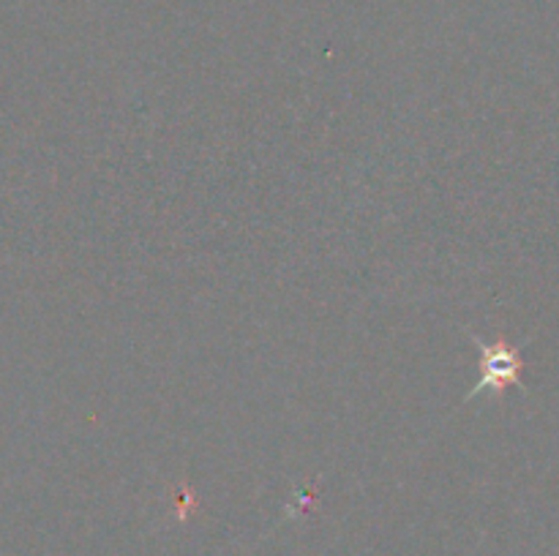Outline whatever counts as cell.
<instances>
[{
    "label": "cell",
    "instance_id": "1",
    "mask_svg": "<svg viewBox=\"0 0 559 556\" xmlns=\"http://www.w3.org/2000/svg\"><path fill=\"white\" fill-rule=\"evenodd\" d=\"M473 341L478 343L480 349V379L478 385L467 392V401L469 398L480 396V392H497V396H500L508 385L522 387V349L508 347L506 341L486 343L484 338L475 336Z\"/></svg>",
    "mask_w": 559,
    "mask_h": 556
}]
</instances>
